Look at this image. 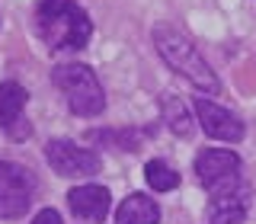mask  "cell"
I'll return each mask as SVG.
<instances>
[{
	"label": "cell",
	"mask_w": 256,
	"mask_h": 224,
	"mask_svg": "<svg viewBox=\"0 0 256 224\" xmlns=\"http://www.w3.org/2000/svg\"><path fill=\"white\" fill-rule=\"evenodd\" d=\"M36 29L52 52H80L93 36V22L77 0H42L36 10Z\"/></svg>",
	"instance_id": "1"
},
{
	"label": "cell",
	"mask_w": 256,
	"mask_h": 224,
	"mask_svg": "<svg viewBox=\"0 0 256 224\" xmlns=\"http://www.w3.org/2000/svg\"><path fill=\"white\" fill-rule=\"evenodd\" d=\"M154 45H157L160 58L170 64V68H173L180 77H186L198 93L214 96V93L221 90L218 77H214V70L208 68V61L202 58V52H198L196 42H192L189 36H182L180 29H173V26H157V29H154Z\"/></svg>",
	"instance_id": "2"
},
{
	"label": "cell",
	"mask_w": 256,
	"mask_h": 224,
	"mask_svg": "<svg viewBox=\"0 0 256 224\" xmlns=\"http://www.w3.org/2000/svg\"><path fill=\"white\" fill-rule=\"evenodd\" d=\"M52 80L64 93V102L74 116L96 118L106 109V93L86 64H58V68H52Z\"/></svg>",
	"instance_id": "3"
},
{
	"label": "cell",
	"mask_w": 256,
	"mask_h": 224,
	"mask_svg": "<svg viewBox=\"0 0 256 224\" xmlns=\"http://www.w3.org/2000/svg\"><path fill=\"white\" fill-rule=\"evenodd\" d=\"M196 173L198 182L208 189V196H224V192H234L244 186V176H240V157L234 150L224 148H208L196 157Z\"/></svg>",
	"instance_id": "4"
},
{
	"label": "cell",
	"mask_w": 256,
	"mask_h": 224,
	"mask_svg": "<svg viewBox=\"0 0 256 224\" xmlns=\"http://www.w3.org/2000/svg\"><path fill=\"white\" fill-rule=\"evenodd\" d=\"M32 198H36V176L22 164L13 160H0V218L13 221L29 212Z\"/></svg>",
	"instance_id": "5"
},
{
	"label": "cell",
	"mask_w": 256,
	"mask_h": 224,
	"mask_svg": "<svg viewBox=\"0 0 256 224\" xmlns=\"http://www.w3.org/2000/svg\"><path fill=\"white\" fill-rule=\"evenodd\" d=\"M45 160L58 176H68V180H77V176H93L100 173L102 160L86 148H77L74 141L68 138H54L45 144Z\"/></svg>",
	"instance_id": "6"
},
{
	"label": "cell",
	"mask_w": 256,
	"mask_h": 224,
	"mask_svg": "<svg viewBox=\"0 0 256 224\" xmlns=\"http://www.w3.org/2000/svg\"><path fill=\"white\" fill-rule=\"evenodd\" d=\"M196 116H198V125L205 128L208 138L228 141V144H237L240 138H244V122H240L230 109H224V106H218V102L205 100V96L196 100Z\"/></svg>",
	"instance_id": "7"
},
{
	"label": "cell",
	"mask_w": 256,
	"mask_h": 224,
	"mask_svg": "<svg viewBox=\"0 0 256 224\" xmlns=\"http://www.w3.org/2000/svg\"><path fill=\"white\" fill-rule=\"evenodd\" d=\"M68 205L77 218L84 221H106L112 196L106 186H96V182H86V186H77L68 192Z\"/></svg>",
	"instance_id": "8"
},
{
	"label": "cell",
	"mask_w": 256,
	"mask_h": 224,
	"mask_svg": "<svg viewBox=\"0 0 256 224\" xmlns=\"http://www.w3.org/2000/svg\"><path fill=\"white\" fill-rule=\"evenodd\" d=\"M250 186H240L234 192H224V196H214L208 202V224H244L246 214H250V202H253Z\"/></svg>",
	"instance_id": "9"
},
{
	"label": "cell",
	"mask_w": 256,
	"mask_h": 224,
	"mask_svg": "<svg viewBox=\"0 0 256 224\" xmlns=\"http://www.w3.org/2000/svg\"><path fill=\"white\" fill-rule=\"evenodd\" d=\"M26 100H29V93L22 90L20 84H13V80L0 84V125H4L13 138H26L29 134V128H20Z\"/></svg>",
	"instance_id": "10"
},
{
	"label": "cell",
	"mask_w": 256,
	"mask_h": 224,
	"mask_svg": "<svg viewBox=\"0 0 256 224\" xmlns=\"http://www.w3.org/2000/svg\"><path fill=\"white\" fill-rule=\"evenodd\" d=\"M116 224H160V205L144 192H132L116 212Z\"/></svg>",
	"instance_id": "11"
},
{
	"label": "cell",
	"mask_w": 256,
	"mask_h": 224,
	"mask_svg": "<svg viewBox=\"0 0 256 224\" xmlns=\"http://www.w3.org/2000/svg\"><path fill=\"white\" fill-rule=\"evenodd\" d=\"M160 109H164V122L170 125L173 134H180V138H189V134L196 132V122H192V116H189V106L180 100V96L166 93L164 100H160Z\"/></svg>",
	"instance_id": "12"
},
{
	"label": "cell",
	"mask_w": 256,
	"mask_h": 224,
	"mask_svg": "<svg viewBox=\"0 0 256 224\" xmlns=\"http://www.w3.org/2000/svg\"><path fill=\"white\" fill-rule=\"evenodd\" d=\"M144 176H148V186L154 192H170V189L180 186V173H176L173 166H166L164 160H148Z\"/></svg>",
	"instance_id": "13"
},
{
	"label": "cell",
	"mask_w": 256,
	"mask_h": 224,
	"mask_svg": "<svg viewBox=\"0 0 256 224\" xmlns=\"http://www.w3.org/2000/svg\"><path fill=\"white\" fill-rule=\"evenodd\" d=\"M90 141H118L122 150H138L141 134L138 132H90Z\"/></svg>",
	"instance_id": "14"
},
{
	"label": "cell",
	"mask_w": 256,
	"mask_h": 224,
	"mask_svg": "<svg viewBox=\"0 0 256 224\" xmlns=\"http://www.w3.org/2000/svg\"><path fill=\"white\" fill-rule=\"evenodd\" d=\"M32 224H61V214L54 208H42V212L32 218Z\"/></svg>",
	"instance_id": "15"
}]
</instances>
